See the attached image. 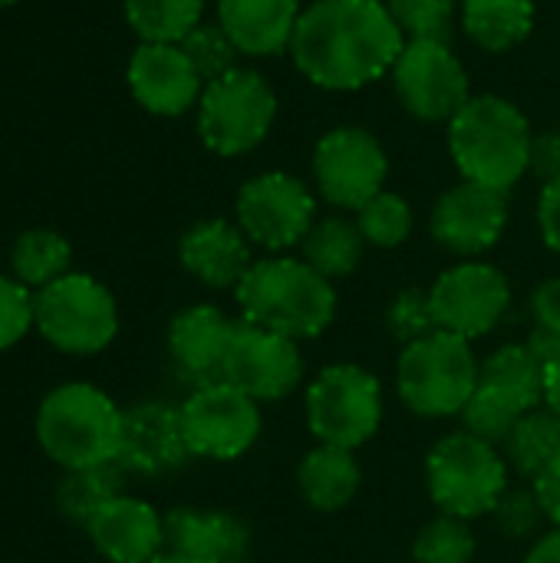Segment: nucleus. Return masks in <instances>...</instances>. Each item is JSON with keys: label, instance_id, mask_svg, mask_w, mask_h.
Wrapping results in <instances>:
<instances>
[{"label": "nucleus", "instance_id": "10", "mask_svg": "<svg viewBox=\"0 0 560 563\" xmlns=\"http://www.w3.org/2000/svg\"><path fill=\"white\" fill-rule=\"evenodd\" d=\"M310 172L314 191L327 205L356 214L366 201L386 191L389 155L383 142L363 125H337L317 139Z\"/></svg>", "mask_w": 560, "mask_h": 563}, {"label": "nucleus", "instance_id": "5", "mask_svg": "<svg viewBox=\"0 0 560 563\" xmlns=\"http://www.w3.org/2000/svg\"><path fill=\"white\" fill-rule=\"evenodd\" d=\"M482 363L472 353V343L432 330L429 336L403 346L396 363V389L409 412L422 419L462 416L472 393L479 389Z\"/></svg>", "mask_w": 560, "mask_h": 563}, {"label": "nucleus", "instance_id": "14", "mask_svg": "<svg viewBox=\"0 0 560 563\" xmlns=\"http://www.w3.org/2000/svg\"><path fill=\"white\" fill-rule=\"evenodd\" d=\"M429 303L439 330L472 343L505 320L512 307V284L495 264L462 261L436 277Z\"/></svg>", "mask_w": 560, "mask_h": 563}, {"label": "nucleus", "instance_id": "41", "mask_svg": "<svg viewBox=\"0 0 560 563\" xmlns=\"http://www.w3.org/2000/svg\"><path fill=\"white\" fill-rule=\"evenodd\" d=\"M538 228H541V241L560 254V178L541 185V198H538Z\"/></svg>", "mask_w": 560, "mask_h": 563}, {"label": "nucleus", "instance_id": "20", "mask_svg": "<svg viewBox=\"0 0 560 563\" xmlns=\"http://www.w3.org/2000/svg\"><path fill=\"white\" fill-rule=\"evenodd\" d=\"M86 534L106 563H149L165 551V518L132 495L102 505L89 518Z\"/></svg>", "mask_w": 560, "mask_h": 563}, {"label": "nucleus", "instance_id": "34", "mask_svg": "<svg viewBox=\"0 0 560 563\" xmlns=\"http://www.w3.org/2000/svg\"><path fill=\"white\" fill-rule=\"evenodd\" d=\"M521 416H525V412H521L515 402H508L505 396H498L495 389H488V386H482V383H479V389L472 393L469 406L462 409L465 432H472V435H479V439H485V442H492V445H505L508 435H512V429L518 426Z\"/></svg>", "mask_w": 560, "mask_h": 563}, {"label": "nucleus", "instance_id": "27", "mask_svg": "<svg viewBox=\"0 0 560 563\" xmlns=\"http://www.w3.org/2000/svg\"><path fill=\"white\" fill-rule=\"evenodd\" d=\"M479 383L515 402L521 412H531L545 402V366L525 343L498 346L479 373Z\"/></svg>", "mask_w": 560, "mask_h": 563}, {"label": "nucleus", "instance_id": "45", "mask_svg": "<svg viewBox=\"0 0 560 563\" xmlns=\"http://www.w3.org/2000/svg\"><path fill=\"white\" fill-rule=\"evenodd\" d=\"M525 563H560V528H554L551 534L538 538L528 551Z\"/></svg>", "mask_w": 560, "mask_h": 563}, {"label": "nucleus", "instance_id": "21", "mask_svg": "<svg viewBox=\"0 0 560 563\" xmlns=\"http://www.w3.org/2000/svg\"><path fill=\"white\" fill-rule=\"evenodd\" d=\"M251 247L254 244L238 228V221L205 218L182 234L178 261L198 284L211 290H234L254 264Z\"/></svg>", "mask_w": 560, "mask_h": 563}, {"label": "nucleus", "instance_id": "46", "mask_svg": "<svg viewBox=\"0 0 560 563\" xmlns=\"http://www.w3.org/2000/svg\"><path fill=\"white\" fill-rule=\"evenodd\" d=\"M545 406L560 416V353L545 366Z\"/></svg>", "mask_w": 560, "mask_h": 563}, {"label": "nucleus", "instance_id": "17", "mask_svg": "<svg viewBox=\"0 0 560 563\" xmlns=\"http://www.w3.org/2000/svg\"><path fill=\"white\" fill-rule=\"evenodd\" d=\"M132 99L162 119L185 115L198 106L205 79L182 49V43H139L125 66Z\"/></svg>", "mask_w": 560, "mask_h": 563}, {"label": "nucleus", "instance_id": "28", "mask_svg": "<svg viewBox=\"0 0 560 563\" xmlns=\"http://www.w3.org/2000/svg\"><path fill=\"white\" fill-rule=\"evenodd\" d=\"M69 261H73V247L53 228H30V231H23L13 241V251H10L13 277L20 284L33 287V290H43L46 284H53L63 274H69Z\"/></svg>", "mask_w": 560, "mask_h": 563}, {"label": "nucleus", "instance_id": "16", "mask_svg": "<svg viewBox=\"0 0 560 563\" xmlns=\"http://www.w3.org/2000/svg\"><path fill=\"white\" fill-rule=\"evenodd\" d=\"M508 228V195L482 188L475 181H459L439 195L429 231L446 251L479 261L492 251Z\"/></svg>", "mask_w": 560, "mask_h": 563}, {"label": "nucleus", "instance_id": "11", "mask_svg": "<svg viewBox=\"0 0 560 563\" xmlns=\"http://www.w3.org/2000/svg\"><path fill=\"white\" fill-rule=\"evenodd\" d=\"M234 221L251 244L287 254L317 224V191L290 172H261L241 185Z\"/></svg>", "mask_w": 560, "mask_h": 563}, {"label": "nucleus", "instance_id": "4", "mask_svg": "<svg viewBox=\"0 0 560 563\" xmlns=\"http://www.w3.org/2000/svg\"><path fill=\"white\" fill-rule=\"evenodd\" d=\"M36 442L63 468H92L119 459L122 409L92 383H66L36 409Z\"/></svg>", "mask_w": 560, "mask_h": 563}, {"label": "nucleus", "instance_id": "32", "mask_svg": "<svg viewBox=\"0 0 560 563\" xmlns=\"http://www.w3.org/2000/svg\"><path fill=\"white\" fill-rule=\"evenodd\" d=\"M356 224H360L366 244L389 251V247H399V244L409 241L413 224H416V214H413V205L403 195L380 191L373 201H366L356 211Z\"/></svg>", "mask_w": 560, "mask_h": 563}, {"label": "nucleus", "instance_id": "2", "mask_svg": "<svg viewBox=\"0 0 560 563\" xmlns=\"http://www.w3.org/2000/svg\"><path fill=\"white\" fill-rule=\"evenodd\" d=\"M234 300L248 323L297 343L320 336L337 317L333 280L290 254H267L254 261L234 287Z\"/></svg>", "mask_w": 560, "mask_h": 563}, {"label": "nucleus", "instance_id": "12", "mask_svg": "<svg viewBox=\"0 0 560 563\" xmlns=\"http://www.w3.org/2000/svg\"><path fill=\"white\" fill-rule=\"evenodd\" d=\"M393 89L403 109L419 122H452L475 96L469 69L449 40H406L393 73Z\"/></svg>", "mask_w": 560, "mask_h": 563}, {"label": "nucleus", "instance_id": "23", "mask_svg": "<svg viewBox=\"0 0 560 563\" xmlns=\"http://www.w3.org/2000/svg\"><path fill=\"white\" fill-rule=\"evenodd\" d=\"M300 0H218V23L241 56H281L290 49Z\"/></svg>", "mask_w": 560, "mask_h": 563}, {"label": "nucleus", "instance_id": "19", "mask_svg": "<svg viewBox=\"0 0 560 563\" xmlns=\"http://www.w3.org/2000/svg\"><path fill=\"white\" fill-rule=\"evenodd\" d=\"M234 327L238 320H231L224 310L211 303H195L178 310L168 323V353L175 369L195 386L221 383Z\"/></svg>", "mask_w": 560, "mask_h": 563}, {"label": "nucleus", "instance_id": "8", "mask_svg": "<svg viewBox=\"0 0 560 563\" xmlns=\"http://www.w3.org/2000/svg\"><path fill=\"white\" fill-rule=\"evenodd\" d=\"M36 330L59 353L96 356L119 333V303L102 280L69 271L36 290Z\"/></svg>", "mask_w": 560, "mask_h": 563}, {"label": "nucleus", "instance_id": "37", "mask_svg": "<svg viewBox=\"0 0 560 563\" xmlns=\"http://www.w3.org/2000/svg\"><path fill=\"white\" fill-rule=\"evenodd\" d=\"M386 327H389V336L403 346L429 336L436 327V317H432V303H429V290H419V287H409V290H399L386 310Z\"/></svg>", "mask_w": 560, "mask_h": 563}, {"label": "nucleus", "instance_id": "26", "mask_svg": "<svg viewBox=\"0 0 560 563\" xmlns=\"http://www.w3.org/2000/svg\"><path fill=\"white\" fill-rule=\"evenodd\" d=\"M363 251H366V238L356 218H343V214L317 218V224L300 241V257L327 280L350 277L360 267Z\"/></svg>", "mask_w": 560, "mask_h": 563}, {"label": "nucleus", "instance_id": "36", "mask_svg": "<svg viewBox=\"0 0 560 563\" xmlns=\"http://www.w3.org/2000/svg\"><path fill=\"white\" fill-rule=\"evenodd\" d=\"M182 49L188 53V59L195 63V69H198V76L205 82L221 79L224 73L238 69V56H241V49L234 46V40L224 33V26L218 20L215 23H198L182 40Z\"/></svg>", "mask_w": 560, "mask_h": 563}, {"label": "nucleus", "instance_id": "25", "mask_svg": "<svg viewBox=\"0 0 560 563\" xmlns=\"http://www.w3.org/2000/svg\"><path fill=\"white\" fill-rule=\"evenodd\" d=\"M459 20L479 49L508 53L531 36L535 0H462Z\"/></svg>", "mask_w": 560, "mask_h": 563}, {"label": "nucleus", "instance_id": "33", "mask_svg": "<svg viewBox=\"0 0 560 563\" xmlns=\"http://www.w3.org/2000/svg\"><path fill=\"white\" fill-rule=\"evenodd\" d=\"M475 534L469 521L439 515L432 518L413 541V561L416 563H472L475 561Z\"/></svg>", "mask_w": 560, "mask_h": 563}, {"label": "nucleus", "instance_id": "31", "mask_svg": "<svg viewBox=\"0 0 560 563\" xmlns=\"http://www.w3.org/2000/svg\"><path fill=\"white\" fill-rule=\"evenodd\" d=\"M125 20L142 43H182L205 23V0H125Z\"/></svg>", "mask_w": 560, "mask_h": 563}, {"label": "nucleus", "instance_id": "24", "mask_svg": "<svg viewBox=\"0 0 560 563\" xmlns=\"http://www.w3.org/2000/svg\"><path fill=\"white\" fill-rule=\"evenodd\" d=\"M360 482H363V472L350 449L317 442V449H310L297 465V485H300L304 501L323 515L347 508L356 498Z\"/></svg>", "mask_w": 560, "mask_h": 563}, {"label": "nucleus", "instance_id": "43", "mask_svg": "<svg viewBox=\"0 0 560 563\" xmlns=\"http://www.w3.org/2000/svg\"><path fill=\"white\" fill-rule=\"evenodd\" d=\"M531 488H535V495H538V501H541V508H545V518L554 521L560 528V459L545 472V475H538V478L531 482Z\"/></svg>", "mask_w": 560, "mask_h": 563}, {"label": "nucleus", "instance_id": "48", "mask_svg": "<svg viewBox=\"0 0 560 563\" xmlns=\"http://www.w3.org/2000/svg\"><path fill=\"white\" fill-rule=\"evenodd\" d=\"M10 3H17V0H0V7H10Z\"/></svg>", "mask_w": 560, "mask_h": 563}, {"label": "nucleus", "instance_id": "29", "mask_svg": "<svg viewBox=\"0 0 560 563\" xmlns=\"http://www.w3.org/2000/svg\"><path fill=\"white\" fill-rule=\"evenodd\" d=\"M122 475H125V468L119 462L66 472L63 482L56 485V508H59V515L86 528L89 518L102 505H109L112 498L122 495Z\"/></svg>", "mask_w": 560, "mask_h": 563}, {"label": "nucleus", "instance_id": "47", "mask_svg": "<svg viewBox=\"0 0 560 563\" xmlns=\"http://www.w3.org/2000/svg\"><path fill=\"white\" fill-rule=\"evenodd\" d=\"M149 563H191V561H185V558H175V554H168V551H162L155 561H149Z\"/></svg>", "mask_w": 560, "mask_h": 563}, {"label": "nucleus", "instance_id": "22", "mask_svg": "<svg viewBox=\"0 0 560 563\" xmlns=\"http://www.w3.org/2000/svg\"><path fill=\"white\" fill-rule=\"evenodd\" d=\"M165 551L191 563H244L251 531L231 511L175 508L165 515Z\"/></svg>", "mask_w": 560, "mask_h": 563}, {"label": "nucleus", "instance_id": "39", "mask_svg": "<svg viewBox=\"0 0 560 563\" xmlns=\"http://www.w3.org/2000/svg\"><path fill=\"white\" fill-rule=\"evenodd\" d=\"M492 518H495V528L505 538L521 541V538L538 531V525L545 521V508H541L535 488H508L502 495V501L495 505Z\"/></svg>", "mask_w": 560, "mask_h": 563}, {"label": "nucleus", "instance_id": "9", "mask_svg": "<svg viewBox=\"0 0 560 563\" xmlns=\"http://www.w3.org/2000/svg\"><path fill=\"white\" fill-rule=\"evenodd\" d=\"M383 422V386L356 363H333L307 386V426L320 445L356 452Z\"/></svg>", "mask_w": 560, "mask_h": 563}, {"label": "nucleus", "instance_id": "35", "mask_svg": "<svg viewBox=\"0 0 560 563\" xmlns=\"http://www.w3.org/2000/svg\"><path fill=\"white\" fill-rule=\"evenodd\" d=\"M462 0H386L406 40H449Z\"/></svg>", "mask_w": 560, "mask_h": 563}, {"label": "nucleus", "instance_id": "1", "mask_svg": "<svg viewBox=\"0 0 560 563\" xmlns=\"http://www.w3.org/2000/svg\"><path fill=\"white\" fill-rule=\"evenodd\" d=\"M406 46L386 0H314L304 7L290 59L297 73L327 92H356L393 73Z\"/></svg>", "mask_w": 560, "mask_h": 563}, {"label": "nucleus", "instance_id": "15", "mask_svg": "<svg viewBox=\"0 0 560 563\" xmlns=\"http://www.w3.org/2000/svg\"><path fill=\"white\" fill-rule=\"evenodd\" d=\"M304 379V356L297 340L238 320L231 353L224 363V383L248 393L254 402L287 399Z\"/></svg>", "mask_w": 560, "mask_h": 563}, {"label": "nucleus", "instance_id": "38", "mask_svg": "<svg viewBox=\"0 0 560 563\" xmlns=\"http://www.w3.org/2000/svg\"><path fill=\"white\" fill-rule=\"evenodd\" d=\"M36 327V294L17 277L0 274V353L17 346Z\"/></svg>", "mask_w": 560, "mask_h": 563}, {"label": "nucleus", "instance_id": "40", "mask_svg": "<svg viewBox=\"0 0 560 563\" xmlns=\"http://www.w3.org/2000/svg\"><path fill=\"white\" fill-rule=\"evenodd\" d=\"M541 185L558 181L560 178V132L548 129V132H535L531 139V168H528Z\"/></svg>", "mask_w": 560, "mask_h": 563}, {"label": "nucleus", "instance_id": "42", "mask_svg": "<svg viewBox=\"0 0 560 563\" xmlns=\"http://www.w3.org/2000/svg\"><path fill=\"white\" fill-rule=\"evenodd\" d=\"M531 313L535 323L560 336V277H548L531 294Z\"/></svg>", "mask_w": 560, "mask_h": 563}, {"label": "nucleus", "instance_id": "7", "mask_svg": "<svg viewBox=\"0 0 560 563\" xmlns=\"http://www.w3.org/2000/svg\"><path fill=\"white\" fill-rule=\"evenodd\" d=\"M195 112L205 148L221 158H238L254 152L271 135L277 119V92L257 69L238 66L221 79L205 82Z\"/></svg>", "mask_w": 560, "mask_h": 563}, {"label": "nucleus", "instance_id": "30", "mask_svg": "<svg viewBox=\"0 0 560 563\" xmlns=\"http://www.w3.org/2000/svg\"><path fill=\"white\" fill-rule=\"evenodd\" d=\"M508 462L525 475L538 478L560 459V416L554 409H531L518 419L505 442Z\"/></svg>", "mask_w": 560, "mask_h": 563}, {"label": "nucleus", "instance_id": "6", "mask_svg": "<svg viewBox=\"0 0 560 563\" xmlns=\"http://www.w3.org/2000/svg\"><path fill=\"white\" fill-rule=\"evenodd\" d=\"M426 485L442 515L472 521L492 515L508 492V462L498 445L472 432H452L432 445L426 459Z\"/></svg>", "mask_w": 560, "mask_h": 563}, {"label": "nucleus", "instance_id": "44", "mask_svg": "<svg viewBox=\"0 0 560 563\" xmlns=\"http://www.w3.org/2000/svg\"><path fill=\"white\" fill-rule=\"evenodd\" d=\"M525 346L535 353V360H538L541 366H548V363L560 353V336L558 333H551V330H545V327H535L531 336L525 340Z\"/></svg>", "mask_w": 560, "mask_h": 563}, {"label": "nucleus", "instance_id": "13", "mask_svg": "<svg viewBox=\"0 0 560 563\" xmlns=\"http://www.w3.org/2000/svg\"><path fill=\"white\" fill-rule=\"evenodd\" d=\"M178 412L191 455L198 459L234 462L261 435V402L224 379L195 386Z\"/></svg>", "mask_w": 560, "mask_h": 563}, {"label": "nucleus", "instance_id": "3", "mask_svg": "<svg viewBox=\"0 0 560 563\" xmlns=\"http://www.w3.org/2000/svg\"><path fill=\"white\" fill-rule=\"evenodd\" d=\"M531 122L505 96L479 92L449 122V155L462 181L508 195L531 168Z\"/></svg>", "mask_w": 560, "mask_h": 563}, {"label": "nucleus", "instance_id": "18", "mask_svg": "<svg viewBox=\"0 0 560 563\" xmlns=\"http://www.w3.org/2000/svg\"><path fill=\"white\" fill-rule=\"evenodd\" d=\"M191 459L182 412L168 402H139L122 412L119 465L135 475H168Z\"/></svg>", "mask_w": 560, "mask_h": 563}]
</instances>
